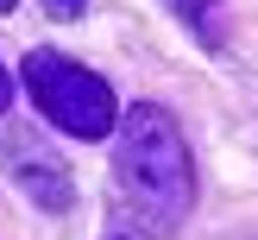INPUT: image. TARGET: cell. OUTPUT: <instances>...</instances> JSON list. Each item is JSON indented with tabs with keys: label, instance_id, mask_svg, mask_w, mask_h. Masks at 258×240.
<instances>
[{
	"label": "cell",
	"instance_id": "1",
	"mask_svg": "<svg viewBox=\"0 0 258 240\" xmlns=\"http://www.w3.org/2000/svg\"><path fill=\"white\" fill-rule=\"evenodd\" d=\"M120 146H113V189L126 196L139 227L151 234H176L196 209V158L176 126L170 108L158 101H133L120 114Z\"/></svg>",
	"mask_w": 258,
	"mask_h": 240
},
{
	"label": "cell",
	"instance_id": "2",
	"mask_svg": "<svg viewBox=\"0 0 258 240\" xmlns=\"http://www.w3.org/2000/svg\"><path fill=\"white\" fill-rule=\"evenodd\" d=\"M19 82H25V95H32V108L44 114L57 133H70V139H107L113 120H120L113 88L101 82L88 63L63 57V51H32V57H19Z\"/></svg>",
	"mask_w": 258,
	"mask_h": 240
},
{
	"label": "cell",
	"instance_id": "3",
	"mask_svg": "<svg viewBox=\"0 0 258 240\" xmlns=\"http://www.w3.org/2000/svg\"><path fill=\"white\" fill-rule=\"evenodd\" d=\"M0 171L19 183V196H32V209H44V215H63L76 202V177H70V164L50 152V139L44 133H32V126H13V120H0Z\"/></svg>",
	"mask_w": 258,
	"mask_h": 240
},
{
	"label": "cell",
	"instance_id": "4",
	"mask_svg": "<svg viewBox=\"0 0 258 240\" xmlns=\"http://www.w3.org/2000/svg\"><path fill=\"white\" fill-rule=\"evenodd\" d=\"M164 7H170L176 19H183L189 32L202 38V44H214V25H208V7H214V0H164Z\"/></svg>",
	"mask_w": 258,
	"mask_h": 240
},
{
	"label": "cell",
	"instance_id": "5",
	"mask_svg": "<svg viewBox=\"0 0 258 240\" xmlns=\"http://www.w3.org/2000/svg\"><path fill=\"white\" fill-rule=\"evenodd\" d=\"M44 13H50V19H82L88 0H44Z\"/></svg>",
	"mask_w": 258,
	"mask_h": 240
},
{
	"label": "cell",
	"instance_id": "6",
	"mask_svg": "<svg viewBox=\"0 0 258 240\" xmlns=\"http://www.w3.org/2000/svg\"><path fill=\"white\" fill-rule=\"evenodd\" d=\"M13 108V76H7V63H0V114Z\"/></svg>",
	"mask_w": 258,
	"mask_h": 240
},
{
	"label": "cell",
	"instance_id": "7",
	"mask_svg": "<svg viewBox=\"0 0 258 240\" xmlns=\"http://www.w3.org/2000/svg\"><path fill=\"white\" fill-rule=\"evenodd\" d=\"M13 7H19V0H0V13H13Z\"/></svg>",
	"mask_w": 258,
	"mask_h": 240
}]
</instances>
